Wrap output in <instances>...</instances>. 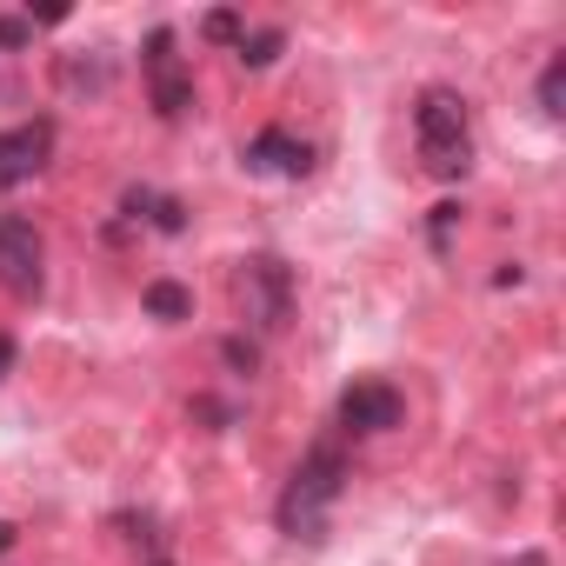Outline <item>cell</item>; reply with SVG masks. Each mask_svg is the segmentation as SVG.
Returning a JSON list of instances; mask_svg holds the SVG:
<instances>
[{"label":"cell","instance_id":"cell-12","mask_svg":"<svg viewBox=\"0 0 566 566\" xmlns=\"http://www.w3.org/2000/svg\"><path fill=\"white\" fill-rule=\"evenodd\" d=\"M539 114H546V120L566 114V54H553L546 74H539Z\"/></svg>","mask_w":566,"mask_h":566},{"label":"cell","instance_id":"cell-10","mask_svg":"<svg viewBox=\"0 0 566 566\" xmlns=\"http://www.w3.org/2000/svg\"><path fill=\"white\" fill-rule=\"evenodd\" d=\"M147 314L154 321H187L193 314V294L180 287V280H147Z\"/></svg>","mask_w":566,"mask_h":566},{"label":"cell","instance_id":"cell-17","mask_svg":"<svg viewBox=\"0 0 566 566\" xmlns=\"http://www.w3.org/2000/svg\"><path fill=\"white\" fill-rule=\"evenodd\" d=\"M453 227H460V207H453V200H447V207H433V247H440V253H447Z\"/></svg>","mask_w":566,"mask_h":566},{"label":"cell","instance_id":"cell-3","mask_svg":"<svg viewBox=\"0 0 566 566\" xmlns=\"http://www.w3.org/2000/svg\"><path fill=\"white\" fill-rule=\"evenodd\" d=\"M233 307L260 334H287L294 327V266L273 253H247L233 266Z\"/></svg>","mask_w":566,"mask_h":566},{"label":"cell","instance_id":"cell-6","mask_svg":"<svg viewBox=\"0 0 566 566\" xmlns=\"http://www.w3.org/2000/svg\"><path fill=\"white\" fill-rule=\"evenodd\" d=\"M400 420H407V400H400L394 380H354L340 394V427L347 433H394Z\"/></svg>","mask_w":566,"mask_h":566},{"label":"cell","instance_id":"cell-15","mask_svg":"<svg viewBox=\"0 0 566 566\" xmlns=\"http://www.w3.org/2000/svg\"><path fill=\"white\" fill-rule=\"evenodd\" d=\"M220 360H227L233 374H260V347H253V340H240V334L220 347Z\"/></svg>","mask_w":566,"mask_h":566},{"label":"cell","instance_id":"cell-19","mask_svg":"<svg viewBox=\"0 0 566 566\" xmlns=\"http://www.w3.org/2000/svg\"><path fill=\"white\" fill-rule=\"evenodd\" d=\"M14 539H21V526H14V520H0V553H8Z\"/></svg>","mask_w":566,"mask_h":566},{"label":"cell","instance_id":"cell-5","mask_svg":"<svg viewBox=\"0 0 566 566\" xmlns=\"http://www.w3.org/2000/svg\"><path fill=\"white\" fill-rule=\"evenodd\" d=\"M41 266H48V240L34 220L21 213H0V287L8 294H41Z\"/></svg>","mask_w":566,"mask_h":566},{"label":"cell","instance_id":"cell-13","mask_svg":"<svg viewBox=\"0 0 566 566\" xmlns=\"http://www.w3.org/2000/svg\"><path fill=\"white\" fill-rule=\"evenodd\" d=\"M200 34H207V41H220V48H240V34H247V28H240V14H233V8H213V14L200 21Z\"/></svg>","mask_w":566,"mask_h":566},{"label":"cell","instance_id":"cell-20","mask_svg":"<svg viewBox=\"0 0 566 566\" xmlns=\"http://www.w3.org/2000/svg\"><path fill=\"white\" fill-rule=\"evenodd\" d=\"M506 566H546V559H539V553H520V559H506Z\"/></svg>","mask_w":566,"mask_h":566},{"label":"cell","instance_id":"cell-14","mask_svg":"<svg viewBox=\"0 0 566 566\" xmlns=\"http://www.w3.org/2000/svg\"><path fill=\"white\" fill-rule=\"evenodd\" d=\"M34 48V21L28 14H0V54H21Z\"/></svg>","mask_w":566,"mask_h":566},{"label":"cell","instance_id":"cell-7","mask_svg":"<svg viewBox=\"0 0 566 566\" xmlns=\"http://www.w3.org/2000/svg\"><path fill=\"white\" fill-rule=\"evenodd\" d=\"M48 154H54V120L48 114L8 127V134H0V187H28L48 167Z\"/></svg>","mask_w":566,"mask_h":566},{"label":"cell","instance_id":"cell-1","mask_svg":"<svg viewBox=\"0 0 566 566\" xmlns=\"http://www.w3.org/2000/svg\"><path fill=\"white\" fill-rule=\"evenodd\" d=\"M340 486H347V453H340L334 440H321V447L294 467L287 493H280V533H294V539H327V506L340 500Z\"/></svg>","mask_w":566,"mask_h":566},{"label":"cell","instance_id":"cell-2","mask_svg":"<svg viewBox=\"0 0 566 566\" xmlns=\"http://www.w3.org/2000/svg\"><path fill=\"white\" fill-rule=\"evenodd\" d=\"M413 134H420V167L433 180H460L473 167V120H467V101L453 87H427L420 94Z\"/></svg>","mask_w":566,"mask_h":566},{"label":"cell","instance_id":"cell-9","mask_svg":"<svg viewBox=\"0 0 566 566\" xmlns=\"http://www.w3.org/2000/svg\"><path fill=\"white\" fill-rule=\"evenodd\" d=\"M107 81H114L107 54H87V61H61V87H67V94H101Z\"/></svg>","mask_w":566,"mask_h":566},{"label":"cell","instance_id":"cell-16","mask_svg":"<svg viewBox=\"0 0 566 566\" xmlns=\"http://www.w3.org/2000/svg\"><path fill=\"white\" fill-rule=\"evenodd\" d=\"M147 220H154L160 233H187V207H180V200H167V193L154 200V213H147Z\"/></svg>","mask_w":566,"mask_h":566},{"label":"cell","instance_id":"cell-8","mask_svg":"<svg viewBox=\"0 0 566 566\" xmlns=\"http://www.w3.org/2000/svg\"><path fill=\"white\" fill-rule=\"evenodd\" d=\"M240 160H247L253 174H273V180H307V174H314V147H307L301 134H287V127H260Z\"/></svg>","mask_w":566,"mask_h":566},{"label":"cell","instance_id":"cell-18","mask_svg":"<svg viewBox=\"0 0 566 566\" xmlns=\"http://www.w3.org/2000/svg\"><path fill=\"white\" fill-rule=\"evenodd\" d=\"M14 360H21V347H14V334H0V380L14 374Z\"/></svg>","mask_w":566,"mask_h":566},{"label":"cell","instance_id":"cell-11","mask_svg":"<svg viewBox=\"0 0 566 566\" xmlns=\"http://www.w3.org/2000/svg\"><path fill=\"white\" fill-rule=\"evenodd\" d=\"M280 48H287V34H280V28H253V34H240V67H273L280 61Z\"/></svg>","mask_w":566,"mask_h":566},{"label":"cell","instance_id":"cell-4","mask_svg":"<svg viewBox=\"0 0 566 566\" xmlns=\"http://www.w3.org/2000/svg\"><path fill=\"white\" fill-rule=\"evenodd\" d=\"M140 74H147L154 114H160V120H187V107H193V67L180 61L174 28H154V34H147V48H140Z\"/></svg>","mask_w":566,"mask_h":566}]
</instances>
